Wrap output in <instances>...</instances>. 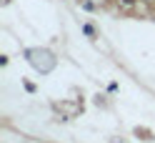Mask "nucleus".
<instances>
[{
	"mask_svg": "<svg viewBox=\"0 0 155 143\" xmlns=\"http://www.w3.org/2000/svg\"><path fill=\"white\" fill-rule=\"evenodd\" d=\"M118 3H120V8H125V10H133L138 0H118Z\"/></svg>",
	"mask_w": 155,
	"mask_h": 143,
	"instance_id": "1",
	"label": "nucleus"
},
{
	"mask_svg": "<svg viewBox=\"0 0 155 143\" xmlns=\"http://www.w3.org/2000/svg\"><path fill=\"white\" fill-rule=\"evenodd\" d=\"M145 3H153V0H145Z\"/></svg>",
	"mask_w": 155,
	"mask_h": 143,
	"instance_id": "2",
	"label": "nucleus"
}]
</instances>
